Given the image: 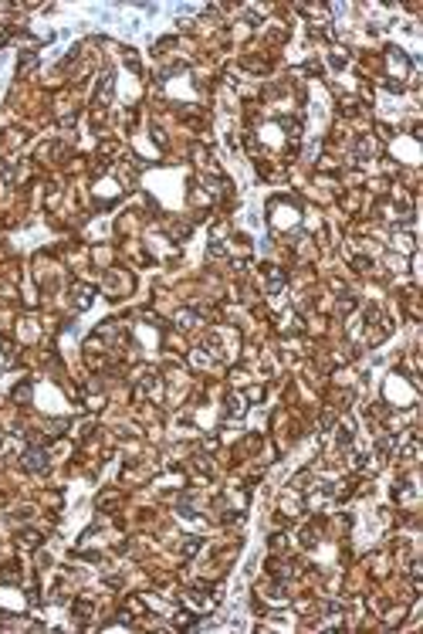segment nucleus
<instances>
[{
    "instance_id": "nucleus-1",
    "label": "nucleus",
    "mask_w": 423,
    "mask_h": 634,
    "mask_svg": "<svg viewBox=\"0 0 423 634\" xmlns=\"http://www.w3.org/2000/svg\"><path fill=\"white\" fill-rule=\"evenodd\" d=\"M24 465H27V468H41V465H44V451H27Z\"/></svg>"
}]
</instances>
